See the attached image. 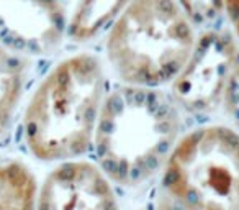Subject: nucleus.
Masks as SVG:
<instances>
[{"mask_svg":"<svg viewBox=\"0 0 239 210\" xmlns=\"http://www.w3.org/2000/svg\"><path fill=\"white\" fill-rule=\"evenodd\" d=\"M175 102L151 87L123 84L105 95L93 135L98 168L121 186H138L164 169L179 141Z\"/></svg>","mask_w":239,"mask_h":210,"instance_id":"nucleus-1","label":"nucleus"},{"mask_svg":"<svg viewBox=\"0 0 239 210\" xmlns=\"http://www.w3.org/2000/svg\"><path fill=\"white\" fill-rule=\"evenodd\" d=\"M103 67L90 54L61 61L44 77L25 113V140L41 161H72L93 143L103 100Z\"/></svg>","mask_w":239,"mask_h":210,"instance_id":"nucleus-2","label":"nucleus"},{"mask_svg":"<svg viewBox=\"0 0 239 210\" xmlns=\"http://www.w3.org/2000/svg\"><path fill=\"white\" fill-rule=\"evenodd\" d=\"M192 21L175 0H131L107 38L112 69L128 85L172 84L195 46Z\"/></svg>","mask_w":239,"mask_h":210,"instance_id":"nucleus-3","label":"nucleus"},{"mask_svg":"<svg viewBox=\"0 0 239 210\" xmlns=\"http://www.w3.org/2000/svg\"><path fill=\"white\" fill-rule=\"evenodd\" d=\"M164 191L187 210H239V133L213 125L180 138L164 166Z\"/></svg>","mask_w":239,"mask_h":210,"instance_id":"nucleus-4","label":"nucleus"},{"mask_svg":"<svg viewBox=\"0 0 239 210\" xmlns=\"http://www.w3.org/2000/svg\"><path fill=\"white\" fill-rule=\"evenodd\" d=\"M239 69V51L233 38L208 31L197 38L190 57L172 82L174 102L193 113L218 107Z\"/></svg>","mask_w":239,"mask_h":210,"instance_id":"nucleus-5","label":"nucleus"},{"mask_svg":"<svg viewBox=\"0 0 239 210\" xmlns=\"http://www.w3.org/2000/svg\"><path fill=\"white\" fill-rule=\"evenodd\" d=\"M36 210H118L110 179L97 164L64 161L36 192Z\"/></svg>","mask_w":239,"mask_h":210,"instance_id":"nucleus-6","label":"nucleus"},{"mask_svg":"<svg viewBox=\"0 0 239 210\" xmlns=\"http://www.w3.org/2000/svg\"><path fill=\"white\" fill-rule=\"evenodd\" d=\"M64 30L56 0H0V43L17 53H44L56 46Z\"/></svg>","mask_w":239,"mask_h":210,"instance_id":"nucleus-7","label":"nucleus"},{"mask_svg":"<svg viewBox=\"0 0 239 210\" xmlns=\"http://www.w3.org/2000/svg\"><path fill=\"white\" fill-rule=\"evenodd\" d=\"M36 182L17 159L0 156V210H36Z\"/></svg>","mask_w":239,"mask_h":210,"instance_id":"nucleus-8","label":"nucleus"},{"mask_svg":"<svg viewBox=\"0 0 239 210\" xmlns=\"http://www.w3.org/2000/svg\"><path fill=\"white\" fill-rule=\"evenodd\" d=\"M25 72L21 54L0 43V138L13 121L23 94Z\"/></svg>","mask_w":239,"mask_h":210,"instance_id":"nucleus-9","label":"nucleus"},{"mask_svg":"<svg viewBox=\"0 0 239 210\" xmlns=\"http://www.w3.org/2000/svg\"><path fill=\"white\" fill-rule=\"evenodd\" d=\"M131 0H81L70 21V33L77 40H89L115 21Z\"/></svg>","mask_w":239,"mask_h":210,"instance_id":"nucleus-10","label":"nucleus"},{"mask_svg":"<svg viewBox=\"0 0 239 210\" xmlns=\"http://www.w3.org/2000/svg\"><path fill=\"white\" fill-rule=\"evenodd\" d=\"M224 8H226V15L233 25L236 35L239 36V0H223Z\"/></svg>","mask_w":239,"mask_h":210,"instance_id":"nucleus-11","label":"nucleus"},{"mask_svg":"<svg viewBox=\"0 0 239 210\" xmlns=\"http://www.w3.org/2000/svg\"><path fill=\"white\" fill-rule=\"evenodd\" d=\"M159 210H187V208L182 207L180 204H177V202L174 200V199H170L169 195L164 194L161 204H159Z\"/></svg>","mask_w":239,"mask_h":210,"instance_id":"nucleus-12","label":"nucleus"}]
</instances>
